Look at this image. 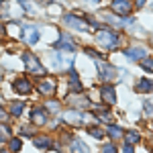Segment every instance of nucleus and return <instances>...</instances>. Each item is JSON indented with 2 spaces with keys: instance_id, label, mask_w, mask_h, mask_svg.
I'll return each instance as SVG.
<instances>
[{
  "instance_id": "obj_4",
  "label": "nucleus",
  "mask_w": 153,
  "mask_h": 153,
  "mask_svg": "<svg viewBox=\"0 0 153 153\" xmlns=\"http://www.w3.org/2000/svg\"><path fill=\"white\" fill-rule=\"evenodd\" d=\"M23 59H25V63H27V70H29V71H33V74H45V70H43L41 63H39V59L33 57L31 53H27Z\"/></svg>"
},
{
  "instance_id": "obj_10",
  "label": "nucleus",
  "mask_w": 153,
  "mask_h": 153,
  "mask_svg": "<svg viewBox=\"0 0 153 153\" xmlns=\"http://www.w3.org/2000/svg\"><path fill=\"white\" fill-rule=\"evenodd\" d=\"M39 90L45 96H51L55 92V82L53 80H43V82H39Z\"/></svg>"
},
{
  "instance_id": "obj_14",
  "label": "nucleus",
  "mask_w": 153,
  "mask_h": 153,
  "mask_svg": "<svg viewBox=\"0 0 153 153\" xmlns=\"http://www.w3.org/2000/svg\"><path fill=\"white\" fill-rule=\"evenodd\" d=\"M71 151L74 153H88V147H86V143H82V141H74Z\"/></svg>"
},
{
  "instance_id": "obj_3",
  "label": "nucleus",
  "mask_w": 153,
  "mask_h": 153,
  "mask_svg": "<svg viewBox=\"0 0 153 153\" xmlns=\"http://www.w3.org/2000/svg\"><path fill=\"white\" fill-rule=\"evenodd\" d=\"M63 19H65V23L70 25V27H74V29H78V31H90V27H88V23H86L84 19H78L76 14H65Z\"/></svg>"
},
{
  "instance_id": "obj_11",
  "label": "nucleus",
  "mask_w": 153,
  "mask_h": 153,
  "mask_svg": "<svg viewBox=\"0 0 153 153\" xmlns=\"http://www.w3.org/2000/svg\"><path fill=\"white\" fill-rule=\"evenodd\" d=\"M125 55L131 59H143L145 55H147V49H143V47H133V49H127L125 51Z\"/></svg>"
},
{
  "instance_id": "obj_5",
  "label": "nucleus",
  "mask_w": 153,
  "mask_h": 153,
  "mask_svg": "<svg viewBox=\"0 0 153 153\" xmlns=\"http://www.w3.org/2000/svg\"><path fill=\"white\" fill-rule=\"evenodd\" d=\"M98 71H100V78H102L104 82H110V80L114 78V68L108 65V63H98Z\"/></svg>"
},
{
  "instance_id": "obj_9",
  "label": "nucleus",
  "mask_w": 153,
  "mask_h": 153,
  "mask_svg": "<svg viewBox=\"0 0 153 153\" xmlns=\"http://www.w3.org/2000/svg\"><path fill=\"white\" fill-rule=\"evenodd\" d=\"M31 118H33L35 125H45V123H47V114H45L43 108H35V110L31 112Z\"/></svg>"
},
{
  "instance_id": "obj_31",
  "label": "nucleus",
  "mask_w": 153,
  "mask_h": 153,
  "mask_svg": "<svg viewBox=\"0 0 153 153\" xmlns=\"http://www.w3.org/2000/svg\"><path fill=\"white\" fill-rule=\"evenodd\" d=\"M21 2H25V0H21Z\"/></svg>"
},
{
  "instance_id": "obj_2",
  "label": "nucleus",
  "mask_w": 153,
  "mask_h": 153,
  "mask_svg": "<svg viewBox=\"0 0 153 153\" xmlns=\"http://www.w3.org/2000/svg\"><path fill=\"white\" fill-rule=\"evenodd\" d=\"M110 6H112V10L117 12V14H120V16L131 14V8H133L131 0H112V2H110Z\"/></svg>"
},
{
  "instance_id": "obj_28",
  "label": "nucleus",
  "mask_w": 153,
  "mask_h": 153,
  "mask_svg": "<svg viewBox=\"0 0 153 153\" xmlns=\"http://www.w3.org/2000/svg\"><path fill=\"white\" fill-rule=\"evenodd\" d=\"M90 2H98V0H90Z\"/></svg>"
},
{
  "instance_id": "obj_13",
  "label": "nucleus",
  "mask_w": 153,
  "mask_h": 153,
  "mask_svg": "<svg viewBox=\"0 0 153 153\" xmlns=\"http://www.w3.org/2000/svg\"><path fill=\"white\" fill-rule=\"evenodd\" d=\"M153 90V82L151 80H141L137 84V92H151Z\"/></svg>"
},
{
  "instance_id": "obj_25",
  "label": "nucleus",
  "mask_w": 153,
  "mask_h": 153,
  "mask_svg": "<svg viewBox=\"0 0 153 153\" xmlns=\"http://www.w3.org/2000/svg\"><path fill=\"white\" fill-rule=\"evenodd\" d=\"M123 153H133V147H131V145H125V147H123Z\"/></svg>"
},
{
  "instance_id": "obj_18",
  "label": "nucleus",
  "mask_w": 153,
  "mask_h": 153,
  "mask_svg": "<svg viewBox=\"0 0 153 153\" xmlns=\"http://www.w3.org/2000/svg\"><path fill=\"white\" fill-rule=\"evenodd\" d=\"M10 112L14 114V117H19V114L23 112V102H14V104L10 106Z\"/></svg>"
},
{
  "instance_id": "obj_16",
  "label": "nucleus",
  "mask_w": 153,
  "mask_h": 153,
  "mask_svg": "<svg viewBox=\"0 0 153 153\" xmlns=\"http://www.w3.org/2000/svg\"><path fill=\"white\" fill-rule=\"evenodd\" d=\"M10 139V129L6 125H0V141H8Z\"/></svg>"
},
{
  "instance_id": "obj_30",
  "label": "nucleus",
  "mask_w": 153,
  "mask_h": 153,
  "mask_svg": "<svg viewBox=\"0 0 153 153\" xmlns=\"http://www.w3.org/2000/svg\"><path fill=\"white\" fill-rule=\"evenodd\" d=\"M0 8H2V4H0Z\"/></svg>"
},
{
  "instance_id": "obj_15",
  "label": "nucleus",
  "mask_w": 153,
  "mask_h": 153,
  "mask_svg": "<svg viewBox=\"0 0 153 153\" xmlns=\"http://www.w3.org/2000/svg\"><path fill=\"white\" fill-rule=\"evenodd\" d=\"M33 143H35L37 147L45 149V147H49V137H35V139H33Z\"/></svg>"
},
{
  "instance_id": "obj_26",
  "label": "nucleus",
  "mask_w": 153,
  "mask_h": 153,
  "mask_svg": "<svg viewBox=\"0 0 153 153\" xmlns=\"http://www.w3.org/2000/svg\"><path fill=\"white\" fill-rule=\"evenodd\" d=\"M145 4V0H137V6H143Z\"/></svg>"
},
{
  "instance_id": "obj_17",
  "label": "nucleus",
  "mask_w": 153,
  "mask_h": 153,
  "mask_svg": "<svg viewBox=\"0 0 153 153\" xmlns=\"http://www.w3.org/2000/svg\"><path fill=\"white\" fill-rule=\"evenodd\" d=\"M141 68H143L145 71H153V59H151V57H147V59L143 57V61H141Z\"/></svg>"
},
{
  "instance_id": "obj_8",
  "label": "nucleus",
  "mask_w": 153,
  "mask_h": 153,
  "mask_svg": "<svg viewBox=\"0 0 153 153\" xmlns=\"http://www.w3.org/2000/svg\"><path fill=\"white\" fill-rule=\"evenodd\" d=\"M25 41L29 43V45H35L37 41H39V29L37 27H29V29H25Z\"/></svg>"
},
{
  "instance_id": "obj_29",
  "label": "nucleus",
  "mask_w": 153,
  "mask_h": 153,
  "mask_svg": "<svg viewBox=\"0 0 153 153\" xmlns=\"http://www.w3.org/2000/svg\"><path fill=\"white\" fill-rule=\"evenodd\" d=\"M0 153H8V151H0Z\"/></svg>"
},
{
  "instance_id": "obj_12",
  "label": "nucleus",
  "mask_w": 153,
  "mask_h": 153,
  "mask_svg": "<svg viewBox=\"0 0 153 153\" xmlns=\"http://www.w3.org/2000/svg\"><path fill=\"white\" fill-rule=\"evenodd\" d=\"M102 98H104L108 104H112V102H114V98H117L114 88H112V86H104V88H102Z\"/></svg>"
},
{
  "instance_id": "obj_20",
  "label": "nucleus",
  "mask_w": 153,
  "mask_h": 153,
  "mask_svg": "<svg viewBox=\"0 0 153 153\" xmlns=\"http://www.w3.org/2000/svg\"><path fill=\"white\" fill-rule=\"evenodd\" d=\"M70 86H71V90H80V82H78V76H76V74H71Z\"/></svg>"
},
{
  "instance_id": "obj_24",
  "label": "nucleus",
  "mask_w": 153,
  "mask_h": 153,
  "mask_svg": "<svg viewBox=\"0 0 153 153\" xmlns=\"http://www.w3.org/2000/svg\"><path fill=\"white\" fill-rule=\"evenodd\" d=\"M102 153H117V149H114L112 145H104V147H102Z\"/></svg>"
},
{
  "instance_id": "obj_22",
  "label": "nucleus",
  "mask_w": 153,
  "mask_h": 153,
  "mask_svg": "<svg viewBox=\"0 0 153 153\" xmlns=\"http://www.w3.org/2000/svg\"><path fill=\"white\" fill-rule=\"evenodd\" d=\"M10 149L12 151H19L21 149V139H10Z\"/></svg>"
},
{
  "instance_id": "obj_21",
  "label": "nucleus",
  "mask_w": 153,
  "mask_h": 153,
  "mask_svg": "<svg viewBox=\"0 0 153 153\" xmlns=\"http://www.w3.org/2000/svg\"><path fill=\"white\" fill-rule=\"evenodd\" d=\"M127 141L129 143H137L139 141V135H137L135 131H131V133H127Z\"/></svg>"
},
{
  "instance_id": "obj_23",
  "label": "nucleus",
  "mask_w": 153,
  "mask_h": 153,
  "mask_svg": "<svg viewBox=\"0 0 153 153\" xmlns=\"http://www.w3.org/2000/svg\"><path fill=\"white\" fill-rule=\"evenodd\" d=\"M90 133L94 135L96 139H102V137H104V133H102V129H96V127H94V129H90Z\"/></svg>"
},
{
  "instance_id": "obj_19",
  "label": "nucleus",
  "mask_w": 153,
  "mask_h": 153,
  "mask_svg": "<svg viewBox=\"0 0 153 153\" xmlns=\"http://www.w3.org/2000/svg\"><path fill=\"white\" fill-rule=\"evenodd\" d=\"M108 135H110V137H114V139H118L123 133H120V129H118V127H108Z\"/></svg>"
},
{
  "instance_id": "obj_27",
  "label": "nucleus",
  "mask_w": 153,
  "mask_h": 153,
  "mask_svg": "<svg viewBox=\"0 0 153 153\" xmlns=\"http://www.w3.org/2000/svg\"><path fill=\"white\" fill-rule=\"evenodd\" d=\"M2 117H4V110H2V108H0V118H2Z\"/></svg>"
},
{
  "instance_id": "obj_6",
  "label": "nucleus",
  "mask_w": 153,
  "mask_h": 153,
  "mask_svg": "<svg viewBox=\"0 0 153 153\" xmlns=\"http://www.w3.org/2000/svg\"><path fill=\"white\" fill-rule=\"evenodd\" d=\"M55 49H59V51H70V53H74V51H76V45H74V41H71L68 35H61V41H59L57 45H55Z\"/></svg>"
},
{
  "instance_id": "obj_1",
  "label": "nucleus",
  "mask_w": 153,
  "mask_h": 153,
  "mask_svg": "<svg viewBox=\"0 0 153 153\" xmlns=\"http://www.w3.org/2000/svg\"><path fill=\"white\" fill-rule=\"evenodd\" d=\"M96 39H98V45H102L104 49H114V45L118 43V37L110 31H100Z\"/></svg>"
},
{
  "instance_id": "obj_7",
  "label": "nucleus",
  "mask_w": 153,
  "mask_h": 153,
  "mask_svg": "<svg viewBox=\"0 0 153 153\" xmlns=\"http://www.w3.org/2000/svg\"><path fill=\"white\" fill-rule=\"evenodd\" d=\"M14 90H16L19 94H29V92L33 90V84L29 82V80H25V78H21V80L14 82Z\"/></svg>"
}]
</instances>
